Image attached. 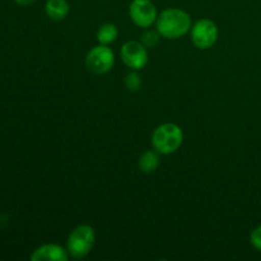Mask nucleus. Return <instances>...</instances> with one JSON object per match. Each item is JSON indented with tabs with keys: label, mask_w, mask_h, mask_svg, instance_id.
Listing matches in <instances>:
<instances>
[{
	"label": "nucleus",
	"mask_w": 261,
	"mask_h": 261,
	"mask_svg": "<svg viewBox=\"0 0 261 261\" xmlns=\"http://www.w3.org/2000/svg\"><path fill=\"white\" fill-rule=\"evenodd\" d=\"M45 12L53 20H63L70 13V5L68 0H47L45 4Z\"/></svg>",
	"instance_id": "nucleus-9"
},
{
	"label": "nucleus",
	"mask_w": 261,
	"mask_h": 261,
	"mask_svg": "<svg viewBox=\"0 0 261 261\" xmlns=\"http://www.w3.org/2000/svg\"><path fill=\"white\" fill-rule=\"evenodd\" d=\"M161 165L160 153L157 150H147L143 153L138 161V167L143 173H153Z\"/></svg>",
	"instance_id": "nucleus-10"
},
{
	"label": "nucleus",
	"mask_w": 261,
	"mask_h": 261,
	"mask_svg": "<svg viewBox=\"0 0 261 261\" xmlns=\"http://www.w3.org/2000/svg\"><path fill=\"white\" fill-rule=\"evenodd\" d=\"M119 37V30H117L116 24L114 23H103L99 25L98 31H97V41L101 45H107L115 42Z\"/></svg>",
	"instance_id": "nucleus-11"
},
{
	"label": "nucleus",
	"mask_w": 261,
	"mask_h": 261,
	"mask_svg": "<svg viewBox=\"0 0 261 261\" xmlns=\"http://www.w3.org/2000/svg\"><path fill=\"white\" fill-rule=\"evenodd\" d=\"M69 252L58 244H45L33 251L32 261H68Z\"/></svg>",
	"instance_id": "nucleus-8"
},
{
	"label": "nucleus",
	"mask_w": 261,
	"mask_h": 261,
	"mask_svg": "<svg viewBox=\"0 0 261 261\" xmlns=\"http://www.w3.org/2000/svg\"><path fill=\"white\" fill-rule=\"evenodd\" d=\"M250 244L257 251H261V226L255 227L250 233Z\"/></svg>",
	"instance_id": "nucleus-14"
},
{
	"label": "nucleus",
	"mask_w": 261,
	"mask_h": 261,
	"mask_svg": "<svg viewBox=\"0 0 261 261\" xmlns=\"http://www.w3.org/2000/svg\"><path fill=\"white\" fill-rule=\"evenodd\" d=\"M121 59L130 70H142L148 64V48L140 41H127L122 45Z\"/></svg>",
	"instance_id": "nucleus-7"
},
{
	"label": "nucleus",
	"mask_w": 261,
	"mask_h": 261,
	"mask_svg": "<svg viewBox=\"0 0 261 261\" xmlns=\"http://www.w3.org/2000/svg\"><path fill=\"white\" fill-rule=\"evenodd\" d=\"M161 37H162V36L160 35V32H158L157 30L154 31L148 30L147 28V31H145L142 35V37H140V42H142L147 48H153L158 45Z\"/></svg>",
	"instance_id": "nucleus-12"
},
{
	"label": "nucleus",
	"mask_w": 261,
	"mask_h": 261,
	"mask_svg": "<svg viewBox=\"0 0 261 261\" xmlns=\"http://www.w3.org/2000/svg\"><path fill=\"white\" fill-rule=\"evenodd\" d=\"M184 143V132L175 122H165L154 129L152 145L160 154H172Z\"/></svg>",
	"instance_id": "nucleus-2"
},
{
	"label": "nucleus",
	"mask_w": 261,
	"mask_h": 261,
	"mask_svg": "<svg viewBox=\"0 0 261 261\" xmlns=\"http://www.w3.org/2000/svg\"><path fill=\"white\" fill-rule=\"evenodd\" d=\"M86 65L94 74H106L114 68L115 54L107 45H97L88 51L86 56Z\"/></svg>",
	"instance_id": "nucleus-5"
},
{
	"label": "nucleus",
	"mask_w": 261,
	"mask_h": 261,
	"mask_svg": "<svg viewBox=\"0 0 261 261\" xmlns=\"http://www.w3.org/2000/svg\"><path fill=\"white\" fill-rule=\"evenodd\" d=\"M140 86H142V78L137 70H132V73L125 76V87H126L127 91L137 92L139 91Z\"/></svg>",
	"instance_id": "nucleus-13"
},
{
	"label": "nucleus",
	"mask_w": 261,
	"mask_h": 261,
	"mask_svg": "<svg viewBox=\"0 0 261 261\" xmlns=\"http://www.w3.org/2000/svg\"><path fill=\"white\" fill-rule=\"evenodd\" d=\"M193 20L190 14L180 8H167L158 14L155 28L162 37L177 40L190 32Z\"/></svg>",
	"instance_id": "nucleus-1"
},
{
	"label": "nucleus",
	"mask_w": 261,
	"mask_h": 261,
	"mask_svg": "<svg viewBox=\"0 0 261 261\" xmlns=\"http://www.w3.org/2000/svg\"><path fill=\"white\" fill-rule=\"evenodd\" d=\"M96 241L94 229L88 224H81L70 232L66 242L69 255L75 259H82L92 251Z\"/></svg>",
	"instance_id": "nucleus-3"
},
{
	"label": "nucleus",
	"mask_w": 261,
	"mask_h": 261,
	"mask_svg": "<svg viewBox=\"0 0 261 261\" xmlns=\"http://www.w3.org/2000/svg\"><path fill=\"white\" fill-rule=\"evenodd\" d=\"M129 17L135 25L149 28L158 18V12L152 0H133L129 5Z\"/></svg>",
	"instance_id": "nucleus-6"
},
{
	"label": "nucleus",
	"mask_w": 261,
	"mask_h": 261,
	"mask_svg": "<svg viewBox=\"0 0 261 261\" xmlns=\"http://www.w3.org/2000/svg\"><path fill=\"white\" fill-rule=\"evenodd\" d=\"M219 31L216 23L208 18L199 19L193 24L190 30L191 42L199 50H208L216 45L218 40Z\"/></svg>",
	"instance_id": "nucleus-4"
},
{
	"label": "nucleus",
	"mask_w": 261,
	"mask_h": 261,
	"mask_svg": "<svg viewBox=\"0 0 261 261\" xmlns=\"http://www.w3.org/2000/svg\"><path fill=\"white\" fill-rule=\"evenodd\" d=\"M37 0H15V3L19 5H22V7H27V5H31L33 4V3H36Z\"/></svg>",
	"instance_id": "nucleus-15"
}]
</instances>
